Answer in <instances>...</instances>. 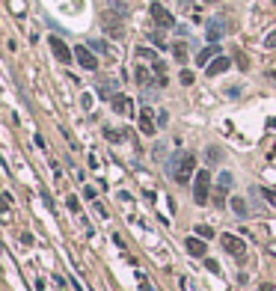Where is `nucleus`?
I'll list each match as a JSON object with an SVG mask.
<instances>
[{"label":"nucleus","mask_w":276,"mask_h":291,"mask_svg":"<svg viewBox=\"0 0 276 291\" xmlns=\"http://www.w3.org/2000/svg\"><path fill=\"white\" fill-rule=\"evenodd\" d=\"M193 172H196V158H193L190 152H178V155L169 161V175H172L178 184H187Z\"/></svg>","instance_id":"f257e3e1"},{"label":"nucleus","mask_w":276,"mask_h":291,"mask_svg":"<svg viewBox=\"0 0 276 291\" xmlns=\"http://www.w3.org/2000/svg\"><path fill=\"white\" fill-rule=\"evenodd\" d=\"M208 190H211V172H208V169H199V172H196V181H193V199H196L199 205H205V202H208Z\"/></svg>","instance_id":"f03ea898"},{"label":"nucleus","mask_w":276,"mask_h":291,"mask_svg":"<svg viewBox=\"0 0 276 291\" xmlns=\"http://www.w3.org/2000/svg\"><path fill=\"white\" fill-rule=\"evenodd\" d=\"M220 241H223V250H226L235 261H244L246 259V244L238 238V235H223Z\"/></svg>","instance_id":"7ed1b4c3"},{"label":"nucleus","mask_w":276,"mask_h":291,"mask_svg":"<svg viewBox=\"0 0 276 291\" xmlns=\"http://www.w3.org/2000/svg\"><path fill=\"white\" fill-rule=\"evenodd\" d=\"M152 18H154V24L157 27H163V30H169V27H175V18H172V12L163 6V3H152Z\"/></svg>","instance_id":"20e7f679"},{"label":"nucleus","mask_w":276,"mask_h":291,"mask_svg":"<svg viewBox=\"0 0 276 291\" xmlns=\"http://www.w3.org/2000/svg\"><path fill=\"white\" fill-rule=\"evenodd\" d=\"M74 60L83 65L86 71H95V68H98V60H95V54H92L89 45H77V48H74Z\"/></svg>","instance_id":"39448f33"},{"label":"nucleus","mask_w":276,"mask_h":291,"mask_svg":"<svg viewBox=\"0 0 276 291\" xmlns=\"http://www.w3.org/2000/svg\"><path fill=\"white\" fill-rule=\"evenodd\" d=\"M101 27H104V33L107 36H113V39H122V21H116V15L113 12H104L101 15Z\"/></svg>","instance_id":"423d86ee"},{"label":"nucleus","mask_w":276,"mask_h":291,"mask_svg":"<svg viewBox=\"0 0 276 291\" xmlns=\"http://www.w3.org/2000/svg\"><path fill=\"white\" fill-rule=\"evenodd\" d=\"M232 190V172H220V178H217V196H214V205H223L226 202V196Z\"/></svg>","instance_id":"0eeeda50"},{"label":"nucleus","mask_w":276,"mask_h":291,"mask_svg":"<svg viewBox=\"0 0 276 291\" xmlns=\"http://www.w3.org/2000/svg\"><path fill=\"white\" fill-rule=\"evenodd\" d=\"M48 45H51V51H54V57H57L60 63H71V51H68V45H65L62 39L51 36V39H48Z\"/></svg>","instance_id":"6e6552de"},{"label":"nucleus","mask_w":276,"mask_h":291,"mask_svg":"<svg viewBox=\"0 0 276 291\" xmlns=\"http://www.w3.org/2000/svg\"><path fill=\"white\" fill-rule=\"evenodd\" d=\"M154 128H157V122H154L152 110H149V107H143V113H140V131H143L146 137H152Z\"/></svg>","instance_id":"1a4fd4ad"},{"label":"nucleus","mask_w":276,"mask_h":291,"mask_svg":"<svg viewBox=\"0 0 276 291\" xmlns=\"http://www.w3.org/2000/svg\"><path fill=\"white\" fill-rule=\"evenodd\" d=\"M229 65H232V60H229V57H220V54H217L214 60L208 63V68H205V71L214 77V74H223V71H229Z\"/></svg>","instance_id":"9d476101"},{"label":"nucleus","mask_w":276,"mask_h":291,"mask_svg":"<svg viewBox=\"0 0 276 291\" xmlns=\"http://www.w3.org/2000/svg\"><path fill=\"white\" fill-rule=\"evenodd\" d=\"M113 110L122 113V116H131V113H134V104H131L128 95H113Z\"/></svg>","instance_id":"9b49d317"},{"label":"nucleus","mask_w":276,"mask_h":291,"mask_svg":"<svg viewBox=\"0 0 276 291\" xmlns=\"http://www.w3.org/2000/svg\"><path fill=\"white\" fill-rule=\"evenodd\" d=\"M187 253L205 256V238H187Z\"/></svg>","instance_id":"f8f14e48"},{"label":"nucleus","mask_w":276,"mask_h":291,"mask_svg":"<svg viewBox=\"0 0 276 291\" xmlns=\"http://www.w3.org/2000/svg\"><path fill=\"white\" fill-rule=\"evenodd\" d=\"M217 54H220V45H211V48H205V51H199V57H196V60H199V65H208L211 63V57H217Z\"/></svg>","instance_id":"ddd939ff"},{"label":"nucleus","mask_w":276,"mask_h":291,"mask_svg":"<svg viewBox=\"0 0 276 291\" xmlns=\"http://www.w3.org/2000/svg\"><path fill=\"white\" fill-rule=\"evenodd\" d=\"M232 211H235L238 217H246V214H249V211H246V202L241 196H232Z\"/></svg>","instance_id":"4468645a"},{"label":"nucleus","mask_w":276,"mask_h":291,"mask_svg":"<svg viewBox=\"0 0 276 291\" xmlns=\"http://www.w3.org/2000/svg\"><path fill=\"white\" fill-rule=\"evenodd\" d=\"M137 57H140V60H149V63H157V54H154L152 48H143V45L137 48Z\"/></svg>","instance_id":"2eb2a0df"},{"label":"nucleus","mask_w":276,"mask_h":291,"mask_svg":"<svg viewBox=\"0 0 276 291\" xmlns=\"http://www.w3.org/2000/svg\"><path fill=\"white\" fill-rule=\"evenodd\" d=\"M137 83H140V86H149V83H152V74H149V68H143V65L137 68Z\"/></svg>","instance_id":"dca6fc26"},{"label":"nucleus","mask_w":276,"mask_h":291,"mask_svg":"<svg viewBox=\"0 0 276 291\" xmlns=\"http://www.w3.org/2000/svg\"><path fill=\"white\" fill-rule=\"evenodd\" d=\"M172 54L184 63V60H187V45H184V42H175V45H172Z\"/></svg>","instance_id":"f3484780"},{"label":"nucleus","mask_w":276,"mask_h":291,"mask_svg":"<svg viewBox=\"0 0 276 291\" xmlns=\"http://www.w3.org/2000/svg\"><path fill=\"white\" fill-rule=\"evenodd\" d=\"M220 36H223V27L211 21V27H208V39H211V42H220Z\"/></svg>","instance_id":"a211bd4d"},{"label":"nucleus","mask_w":276,"mask_h":291,"mask_svg":"<svg viewBox=\"0 0 276 291\" xmlns=\"http://www.w3.org/2000/svg\"><path fill=\"white\" fill-rule=\"evenodd\" d=\"M196 235H199V238H214V229L202 223V226H196Z\"/></svg>","instance_id":"6ab92c4d"},{"label":"nucleus","mask_w":276,"mask_h":291,"mask_svg":"<svg viewBox=\"0 0 276 291\" xmlns=\"http://www.w3.org/2000/svg\"><path fill=\"white\" fill-rule=\"evenodd\" d=\"M261 196H264V199H267V202L276 208V190H270V187H261Z\"/></svg>","instance_id":"aec40b11"},{"label":"nucleus","mask_w":276,"mask_h":291,"mask_svg":"<svg viewBox=\"0 0 276 291\" xmlns=\"http://www.w3.org/2000/svg\"><path fill=\"white\" fill-rule=\"evenodd\" d=\"M65 208H68L71 214H77V211H80V208H77V196H68V199H65Z\"/></svg>","instance_id":"412c9836"},{"label":"nucleus","mask_w":276,"mask_h":291,"mask_svg":"<svg viewBox=\"0 0 276 291\" xmlns=\"http://www.w3.org/2000/svg\"><path fill=\"white\" fill-rule=\"evenodd\" d=\"M89 48H92V51H101V54H113V51H110L104 42H89Z\"/></svg>","instance_id":"4be33fe9"},{"label":"nucleus","mask_w":276,"mask_h":291,"mask_svg":"<svg viewBox=\"0 0 276 291\" xmlns=\"http://www.w3.org/2000/svg\"><path fill=\"white\" fill-rule=\"evenodd\" d=\"M208 158H211V161H217V158H223V152H220L217 146H208Z\"/></svg>","instance_id":"5701e85b"},{"label":"nucleus","mask_w":276,"mask_h":291,"mask_svg":"<svg viewBox=\"0 0 276 291\" xmlns=\"http://www.w3.org/2000/svg\"><path fill=\"white\" fill-rule=\"evenodd\" d=\"M181 83H184V86L193 83V71H181Z\"/></svg>","instance_id":"b1692460"},{"label":"nucleus","mask_w":276,"mask_h":291,"mask_svg":"<svg viewBox=\"0 0 276 291\" xmlns=\"http://www.w3.org/2000/svg\"><path fill=\"white\" fill-rule=\"evenodd\" d=\"M264 45H267V48H270V51H273V48H276V33H270V36H267V39H264Z\"/></svg>","instance_id":"393cba45"},{"label":"nucleus","mask_w":276,"mask_h":291,"mask_svg":"<svg viewBox=\"0 0 276 291\" xmlns=\"http://www.w3.org/2000/svg\"><path fill=\"white\" fill-rule=\"evenodd\" d=\"M178 3H181L184 9H187V6H190V3H193V0H178Z\"/></svg>","instance_id":"a878e982"},{"label":"nucleus","mask_w":276,"mask_h":291,"mask_svg":"<svg viewBox=\"0 0 276 291\" xmlns=\"http://www.w3.org/2000/svg\"><path fill=\"white\" fill-rule=\"evenodd\" d=\"M258 291H273V285H261Z\"/></svg>","instance_id":"bb28decb"},{"label":"nucleus","mask_w":276,"mask_h":291,"mask_svg":"<svg viewBox=\"0 0 276 291\" xmlns=\"http://www.w3.org/2000/svg\"><path fill=\"white\" fill-rule=\"evenodd\" d=\"M208 3H217V0H208Z\"/></svg>","instance_id":"cd10ccee"}]
</instances>
